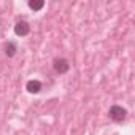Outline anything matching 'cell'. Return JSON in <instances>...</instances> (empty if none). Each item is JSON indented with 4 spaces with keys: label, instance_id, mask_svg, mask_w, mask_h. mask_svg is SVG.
Returning a JSON list of instances; mask_svg holds the SVG:
<instances>
[{
    "label": "cell",
    "instance_id": "8992f818",
    "mask_svg": "<svg viewBox=\"0 0 135 135\" xmlns=\"http://www.w3.org/2000/svg\"><path fill=\"white\" fill-rule=\"evenodd\" d=\"M29 7H30L33 11H40V10L45 7V2H43V0H32V2H29Z\"/></svg>",
    "mask_w": 135,
    "mask_h": 135
},
{
    "label": "cell",
    "instance_id": "3957f363",
    "mask_svg": "<svg viewBox=\"0 0 135 135\" xmlns=\"http://www.w3.org/2000/svg\"><path fill=\"white\" fill-rule=\"evenodd\" d=\"M29 32H30V26H29L27 21H18V22H16V26H15V33H16L18 37H26V35H29Z\"/></svg>",
    "mask_w": 135,
    "mask_h": 135
},
{
    "label": "cell",
    "instance_id": "7a4b0ae2",
    "mask_svg": "<svg viewBox=\"0 0 135 135\" xmlns=\"http://www.w3.org/2000/svg\"><path fill=\"white\" fill-rule=\"evenodd\" d=\"M52 67H54V70H56L59 75H64V73H67V72L70 70V62L67 60V59H64V57H60V59H54Z\"/></svg>",
    "mask_w": 135,
    "mask_h": 135
},
{
    "label": "cell",
    "instance_id": "6da1fadb",
    "mask_svg": "<svg viewBox=\"0 0 135 135\" xmlns=\"http://www.w3.org/2000/svg\"><path fill=\"white\" fill-rule=\"evenodd\" d=\"M108 114H110V118H111L113 121L121 122V121H124V119H126V116H127V110H126V108H122L121 105H113V107L110 108Z\"/></svg>",
    "mask_w": 135,
    "mask_h": 135
},
{
    "label": "cell",
    "instance_id": "5b68a950",
    "mask_svg": "<svg viewBox=\"0 0 135 135\" xmlns=\"http://www.w3.org/2000/svg\"><path fill=\"white\" fill-rule=\"evenodd\" d=\"M16 43L15 41H8L7 45H5V54L8 56V57H13L15 54H16Z\"/></svg>",
    "mask_w": 135,
    "mask_h": 135
},
{
    "label": "cell",
    "instance_id": "277c9868",
    "mask_svg": "<svg viewBox=\"0 0 135 135\" xmlns=\"http://www.w3.org/2000/svg\"><path fill=\"white\" fill-rule=\"evenodd\" d=\"M41 88H43V84H41V81H38V80H29L27 84H26V89H27L30 94H38V92L41 91Z\"/></svg>",
    "mask_w": 135,
    "mask_h": 135
}]
</instances>
